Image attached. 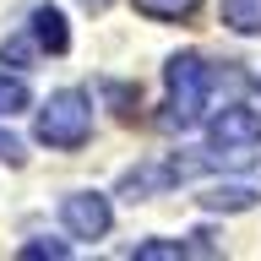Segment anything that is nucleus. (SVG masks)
Listing matches in <instances>:
<instances>
[{"instance_id": "1", "label": "nucleus", "mask_w": 261, "mask_h": 261, "mask_svg": "<svg viewBox=\"0 0 261 261\" xmlns=\"http://www.w3.org/2000/svg\"><path fill=\"white\" fill-rule=\"evenodd\" d=\"M163 82H169V103H163L158 125L169 130V136H185V130L207 125V114L218 109V103H228L234 93H245L250 87V76H245L234 60H207V55H174V60L163 65Z\"/></svg>"}, {"instance_id": "2", "label": "nucleus", "mask_w": 261, "mask_h": 261, "mask_svg": "<svg viewBox=\"0 0 261 261\" xmlns=\"http://www.w3.org/2000/svg\"><path fill=\"white\" fill-rule=\"evenodd\" d=\"M33 136H38L44 147H60V152L82 147L87 136H93V103H87V93H82V87H60V93H49V103L38 109Z\"/></svg>"}, {"instance_id": "3", "label": "nucleus", "mask_w": 261, "mask_h": 261, "mask_svg": "<svg viewBox=\"0 0 261 261\" xmlns=\"http://www.w3.org/2000/svg\"><path fill=\"white\" fill-rule=\"evenodd\" d=\"M207 136H212V147H261V109L228 98L207 114Z\"/></svg>"}, {"instance_id": "4", "label": "nucleus", "mask_w": 261, "mask_h": 261, "mask_svg": "<svg viewBox=\"0 0 261 261\" xmlns=\"http://www.w3.org/2000/svg\"><path fill=\"white\" fill-rule=\"evenodd\" d=\"M60 223L71 240H103L114 223V207H109V196H98V191H71L60 201Z\"/></svg>"}, {"instance_id": "5", "label": "nucleus", "mask_w": 261, "mask_h": 261, "mask_svg": "<svg viewBox=\"0 0 261 261\" xmlns=\"http://www.w3.org/2000/svg\"><path fill=\"white\" fill-rule=\"evenodd\" d=\"M196 201H201L207 212H250V207L261 201V191L250 185V179H212Z\"/></svg>"}, {"instance_id": "6", "label": "nucleus", "mask_w": 261, "mask_h": 261, "mask_svg": "<svg viewBox=\"0 0 261 261\" xmlns=\"http://www.w3.org/2000/svg\"><path fill=\"white\" fill-rule=\"evenodd\" d=\"M28 33H33V44L44 49V55H65V49H71V28H65L60 6H33Z\"/></svg>"}, {"instance_id": "7", "label": "nucleus", "mask_w": 261, "mask_h": 261, "mask_svg": "<svg viewBox=\"0 0 261 261\" xmlns=\"http://www.w3.org/2000/svg\"><path fill=\"white\" fill-rule=\"evenodd\" d=\"M174 185V174H169V163H136V169H125L120 174V196L125 201H147V196H158Z\"/></svg>"}, {"instance_id": "8", "label": "nucleus", "mask_w": 261, "mask_h": 261, "mask_svg": "<svg viewBox=\"0 0 261 261\" xmlns=\"http://www.w3.org/2000/svg\"><path fill=\"white\" fill-rule=\"evenodd\" d=\"M223 28H234L240 38L261 33V0H223Z\"/></svg>"}, {"instance_id": "9", "label": "nucleus", "mask_w": 261, "mask_h": 261, "mask_svg": "<svg viewBox=\"0 0 261 261\" xmlns=\"http://www.w3.org/2000/svg\"><path fill=\"white\" fill-rule=\"evenodd\" d=\"M125 256L130 261H185V256H191V245H185V240H136Z\"/></svg>"}, {"instance_id": "10", "label": "nucleus", "mask_w": 261, "mask_h": 261, "mask_svg": "<svg viewBox=\"0 0 261 261\" xmlns=\"http://www.w3.org/2000/svg\"><path fill=\"white\" fill-rule=\"evenodd\" d=\"M28 103H33L28 82H22V76H6V71H0V120H11V114H22Z\"/></svg>"}, {"instance_id": "11", "label": "nucleus", "mask_w": 261, "mask_h": 261, "mask_svg": "<svg viewBox=\"0 0 261 261\" xmlns=\"http://www.w3.org/2000/svg\"><path fill=\"white\" fill-rule=\"evenodd\" d=\"M201 0H136V11L152 16V22H179V16H191Z\"/></svg>"}, {"instance_id": "12", "label": "nucleus", "mask_w": 261, "mask_h": 261, "mask_svg": "<svg viewBox=\"0 0 261 261\" xmlns=\"http://www.w3.org/2000/svg\"><path fill=\"white\" fill-rule=\"evenodd\" d=\"M16 256H22V261H44V256L49 261H65V256H71V245H65V240H28Z\"/></svg>"}, {"instance_id": "13", "label": "nucleus", "mask_w": 261, "mask_h": 261, "mask_svg": "<svg viewBox=\"0 0 261 261\" xmlns=\"http://www.w3.org/2000/svg\"><path fill=\"white\" fill-rule=\"evenodd\" d=\"M33 33H22V38H6V44H0V65H28L33 60Z\"/></svg>"}, {"instance_id": "14", "label": "nucleus", "mask_w": 261, "mask_h": 261, "mask_svg": "<svg viewBox=\"0 0 261 261\" xmlns=\"http://www.w3.org/2000/svg\"><path fill=\"white\" fill-rule=\"evenodd\" d=\"M103 93L114 98V114H120V120H130V114H136V87H120V82H103Z\"/></svg>"}, {"instance_id": "15", "label": "nucleus", "mask_w": 261, "mask_h": 261, "mask_svg": "<svg viewBox=\"0 0 261 261\" xmlns=\"http://www.w3.org/2000/svg\"><path fill=\"white\" fill-rule=\"evenodd\" d=\"M0 158H6V163H22V158H28V152H22V142H16L11 130H0Z\"/></svg>"}, {"instance_id": "16", "label": "nucleus", "mask_w": 261, "mask_h": 261, "mask_svg": "<svg viewBox=\"0 0 261 261\" xmlns=\"http://www.w3.org/2000/svg\"><path fill=\"white\" fill-rule=\"evenodd\" d=\"M82 6H93V11H103V6H109V0H82Z\"/></svg>"}, {"instance_id": "17", "label": "nucleus", "mask_w": 261, "mask_h": 261, "mask_svg": "<svg viewBox=\"0 0 261 261\" xmlns=\"http://www.w3.org/2000/svg\"><path fill=\"white\" fill-rule=\"evenodd\" d=\"M256 93H261V82H256Z\"/></svg>"}]
</instances>
